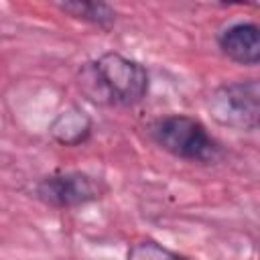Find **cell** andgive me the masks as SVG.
Here are the masks:
<instances>
[{"label": "cell", "instance_id": "obj_1", "mask_svg": "<svg viewBox=\"0 0 260 260\" xmlns=\"http://www.w3.org/2000/svg\"><path fill=\"white\" fill-rule=\"evenodd\" d=\"M77 87L100 108H134L150 89L148 69L118 51H106L77 69Z\"/></svg>", "mask_w": 260, "mask_h": 260}, {"label": "cell", "instance_id": "obj_2", "mask_svg": "<svg viewBox=\"0 0 260 260\" xmlns=\"http://www.w3.org/2000/svg\"><path fill=\"white\" fill-rule=\"evenodd\" d=\"M146 132L158 148L187 162L213 165L223 154L219 140L211 136L207 126L187 114H169L156 118L148 124Z\"/></svg>", "mask_w": 260, "mask_h": 260}, {"label": "cell", "instance_id": "obj_3", "mask_svg": "<svg viewBox=\"0 0 260 260\" xmlns=\"http://www.w3.org/2000/svg\"><path fill=\"white\" fill-rule=\"evenodd\" d=\"M211 118L238 132H254L260 122V83L258 79H238L217 85L207 98Z\"/></svg>", "mask_w": 260, "mask_h": 260}, {"label": "cell", "instance_id": "obj_4", "mask_svg": "<svg viewBox=\"0 0 260 260\" xmlns=\"http://www.w3.org/2000/svg\"><path fill=\"white\" fill-rule=\"evenodd\" d=\"M108 185L85 171H53L35 183V197L53 209H75L100 201Z\"/></svg>", "mask_w": 260, "mask_h": 260}, {"label": "cell", "instance_id": "obj_5", "mask_svg": "<svg viewBox=\"0 0 260 260\" xmlns=\"http://www.w3.org/2000/svg\"><path fill=\"white\" fill-rule=\"evenodd\" d=\"M217 49L236 65L256 67L260 63V28L252 20H234L215 35Z\"/></svg>", "mask_w": 260, "mask_h": 260}, {"label": "cell", "instance_id": "obj_6", "mask_svg": "<svg viewBox=\"0 0 260 260\" xmlns=\"http://www.w3.org/2000/svg\"><path fill=\"white\" fill-rule=\"evenodd\" d=\"M47 132L61 146H67V148L81 146L93 134V120L83 108L69 106L51 120Z\"/></svg>", "mask_w": 260, "mask_h": 260}, {"label": "cell", "instance_id": "obj_7", "mask_svg": "<svg viewBox=\"0 0 260 260\" xmlns=\"http://www.w3.org/2000/svg\"><path fill=\"white\" fill-rule=\"evenodd\" d=\"M57 8L65 12L67 16L87 22L91 26H98L102 30H110L116 20L118 12L108 2H95V0H69V2H57Z\"/></svg>", "mask_w": 260, "mask_h": 260}, {"label": "cell", "instance_id": "obj_8", "mask_svg": "<svg viewBox=\"0 0 260 260\" xmlns=\"http://www.w3.org/2000/svg\"><path fill=\"white\" fill-rule=\"evenodd\" d=\"M126 260H191V258L167 248L165 244H160L152 238H142V240L130 244V248L126 252Z\"/></svg>", "mask_w": 260, "mask_h": 260}]
</instances>
